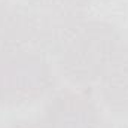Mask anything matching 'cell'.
I'll list each match as a JSON object with an SVG mask.
<instances>
[{
  "label": "cell",
  "instance_id": "6da1fadb",
  "mask_svg": "<svg viewBox=\"0 0 128 128\" xmlns=\"http://www.w3.org/2000/svg\"><path fill=\"white\" fill-rule=\"evenodd\" d=\"M119 46L118 32L112 26L84 21L58 54L63 72L74 82L101 79Z\"/></svg>",
  "mask_w": 128,
  "mask_h": 128
},
{
  "label": "cell",
  "instance_id": "7a4b0ae2",
  "mask_svg": "<svg viewBox=\"0 0 128 128\" xmlns=\"http://www.w3.org/2000/svg\"><path fill=\"white\" fill-rule=\"evenodd\" d=\"M27 39L40 51L58 55L84 24L79 8L60 0H30L21 8Z\"/></svg>",
  "mask_w": 128,
  "mask_h": 128
},
{
  "label": "cell",
  "instance_id": "3957f363",
  "mask_svg": "<svg viewBox=\"0 0 128 128\" xmlns=\"http://www.w3.org/2000/svg\"><path fill=\"white\" fill-rule=\"evenodd\" d=\"M42 128H107L90 98L66 94L54 98Z\"/></svg>",
  "mask_w": 128,
  "mask_h": 128
},
{
  "label": "cell",
  "instance_id": "277c9868",
  "mask_svg": "<svg viewBox=\"0 0 128 128\" xmlns=\"http://www.w3.org/2000/svg\"><path fill=\"white\" fill-rule=\"evenodd\" d=\"M103 96L110 107L128 106V46H119L112 63L101 76Z\"/></svg>",
  "mask_w": 128,
  "mask_h": 128
},
{
  "label": "cell",
  "instance_id": "5b68a950",
  "mask_svg": "<svg viewBox=\"0 0 128 128\" xmlns=\"http://www.w3.org/2000/svg\"><path fill=\"white\" fill-rule=\"evenodd\" d=\"M28 43L24 16L20 9H12L0 2V60L15 54Z\"/></svg>",
  "mask_w": 128,
  "mask_h": 128
}]
</instances>
